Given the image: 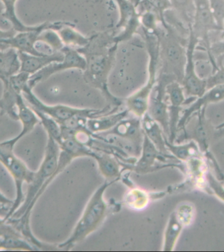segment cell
I'll list each match as a JSON object with an SVG mask.
<instances>
[{
    "label": "cell",
    "mask_w": 224,
    "mask_h": 252,
    "mask_svg": "<svg viewBox=\"0 0 224 252\" xmlns=\"http://www.w3.org/2000/svg\"><path fill=\"white\" fill-rule=\"evenodd\" d=\"M33 110L40 120V124L42 125L43 128L46 131L47 136L52 138L60 146L63 142V138L62 129H61V126L59 123L43 113L39 112L37 110Z\"/></svg>",
    "instance_id": "f1b7e54d"
},
{
    "label": "cell",
    "mask_w": 224,
    "mask_h": 252,
    "mask_svg": "<svg viewBox=\"0 0 224 252\" xmlns=\"http://www.w3.org/2000/svg\"><path fill=\"white\" fill-rule=\"evenodd\" d=\"M186 227L185 224L173 212L168 218L167 224L164 229L162 252H172L175 249L182 230Z\"/></svg>",
    "instance_id": "7402d4cb"
},
{
    "label": "cell",
    "mask_w": 224,
    "mask_h": 252,
    "mask_svg": "<svg viewBox=\"0 0 224 252\" xmlns=\"http://www.w3.org/2000/svg\"><path fill=\"white\" fill-rule=\"evenodd\" d=\"M171 79L158 75L154 90L151 94L148 114L160 125L166 138L169 136V112L166 94V86L172 82Z\"/></svg>",
    "instance_id": "ba28073f"
},
{
    "label": "cell",
    "mask_w": 224,
    "mask_h": 252,
    "mask_svg": "<svg viewBox=\"0 0 224 252\" xmlns=\"http://www.w3.org/2000/svg\"><path fill=\"white\" fill-rule=\"evenodd\" d=\"M154 11L158 14L160 25L164 27L167 25L164 15L168 10L172 9V5L170 0H147Z\"/></svg>",
    "instance_id": "4dcf8cb0"
},
{
    "label": "cell",
    "mask_w": 224,
    "mask_h": 252,
    "mask_svg": "<svg viewBox=\"0 0 224 252\" xmlns=\"http://www.w3.org/2000/svg\"><path fill=\"white\" fill-rule=\"evenodd\" d=\"M168 160H178L170 154L160 152L144 134L141 154L135 163L129 164L122 162L124 171L134 172L138 174L152 173L164 168L176 167L186 172V167L180 163H168ZM180 161V160H179Z\"/></svg>",
    "instance_id": "8992f818"
},
{
    "label": "cell",
    "mask_w": 224,
    "mask_h": 252,
    "mask_svg": "<svg viewBox=\"0 0 224 252\" xmlns=\"http://www.w3.org/2000/svg\"><path fill=\"white\" fill-rule=\"evenodd\" d=\"M61 40L65 47H72L75 49L82 48L88 44L90 37L85 36L75 29V25L72 23L63 26L57 31Z\"/></svg>",
    "instance_id": "d4e9b609"
},
{
    "label": "cell",
    "mask_w": 224,
    "mask_h": 252,
    "mask_svg": "<svg viewBox=\"0 0 224 252\" xmlns=\"http://www.w3.org/2000/svg\"><path fill=\"white\" fill-rule=\"evenodd\" d=\"M37 41L44 43L53 53L61 52L65 47L60 35L54 29H47L41 32Z\"/></svg>",
    "instance_id": "f546056e"
},
{
    "label": "cell",
    "mask_w": 224,
    "mask_h": 252,
    "mask_svg": "<svg viewBox=\"0 0 224 252\" xmlns=\"http://www.w3.org/2000/svg\"><path fill=\"white\" fill-rule=\"evenodd\" d=\"M21 63L18 51L14 49L0 51V80L9 78L19 73Z\"/></svg>",
    "instance_id": "484cf974"
},
{
    "label": "cell",
    "mask_w": 224,
    "mask_h": 252,
    "mask_svg": "<svg viewBox=\"0 0 224 252\" xmlns=\"http://www.w3.org/2000/svg\"><path fill=\"white\" fill-rule=\"evenodd\" d=\"M61 52L64 53V60L61 62H54L47 65L40 70L31 75L28 81V86L33 89L39 83L49 78L51 75L67 69H77L84 71L86 67V61L76 50L72 47H64Z\"/></svg>",
    "instance_id": "52a82bcc"
},
{
    "label": "cell",
    "mask_w": 224,
    "mask_h": 252,
    "mask_svg": "<svg viewBox=\"0 0 224 252\" xmlns=\"http://www.w3.org/2000/svg\"><path fill=\"white\" fill-rule=\"evenodd\" d=\"M4 9H5V7H4L3 3H2L1 0H0V15H2L3 14Z\"/></svg>",
    "instance_id": "74e56055"
},
{
    "label": "cell",
    "mask_w": 224,
    "mask_h": 252,
    "mask_svg": "<svg viewBox=\"0 0 224 252\" xmlns=\"http://www.w3.org/2000/svg\"><path fill=\"white\" fill-rule=\"evenodd\" d=\"M18 55L21 69L20 71L29 73L30 75L34 74L47 65L54 62H61L64 60V55L63 52H57L53 54L44 55V56H36L29 53L18 51Z\"/></svg>",
    "instance_id": "ac0fdd59"
},
{
    "label": "cell",
    "mask_w": 224,
    "mask_h": 252,
    "mask_svg": "<svg viewBox=\"0 0 224 252\" xmlns=\"http://www.w3.org/2000/svg\"><path fill=\"white\" fill-rule=\"evenodd\" d=\"M206 189L209 188L219 197L224 201V187L216 178L215 176L207 172L206 174Z\"/></svg>",
    "instance_id": "836d02e7"
},
{
    "label": "cell",
    "mask_w": 224,
    "mask_h": 252,
    "mask_svg": "<svg viewBox=\"0 0 224 252\" xmlns=\"http://www.w3.org/2000/svg\"><path fill=\"white\" fill-rule=\"evenodd\" d=\"M160 40L158 74L166 75L182 84L187 61L188 39L171 26L159 27L156 32ZM190 37V36H189Z\"/></svg>",
    "instance_id": "7a4b0ae2"
},
{
    "label": "cell",
    "mask_w": 224,
    "mask_h": 252,
    "mask_svg": "<svg viewBox=\"0 0 224 252\" xmlns=\"http://www.w3.org/2000/svg\"><path fill=\"white\" fill-rule=\"evenodd\" d=\"M216 23L224 31V0H209Z\"/></svg>",
    "instance_id": "1f68e13d"
},
{
    "label": "cell",
    "mask_w": 224,
    "mask_h": 252,
    "mask_svg": "<svg viewBox=\"0 0 224 252\" xmlns=\"http://www.w3.org/2000/svg\"><path fill=\"white\" fill-rule=\"evenodd\" d=\"M206 91L207 92L199 97L189 108L182 111L181 118L178 125V131L183 130L190 118L193 115L201 111L203 107H207L211 103L220 102L224 99V84L217 85Z\"/></svg>",
    "instance_id": "5bb4252c"
},
{
    "label": "cell",
    "mask_w": 224,
    "mask_h": 252,
    "mask_svg": "<svg viewBox=\"0 0 224 252\" xmlns=\"http://www.w3.org/2000/svg\"><path fill=\"white\" fill-rule=\"evenodd\" d=\"M166 98L169 112V136L170 143L175 142L177 137L178 125L182 112V106L185 105L186 94L182 84L177 81H172L166 86Z\"/></svg>",
    "instance_id": "8fae6325"
},
{
    "label": "cell",
    "mask_w": 224,
    "mask_h": 252,
    "mask_svg": "<svg viewBox=\"0 0 224 252\" xmlns=\"http://www.w3.org/2000/svg\"><path fill=\"white\" fill-rule=\"evenodd\" d=\"M199 42L194 35L192 29L187 45V61L184 71V77L182 85L186 96H189V100L201 96L207 91V81L202 80L196 75L194 67L193 52L195 45Z\"/></svg>",
    "instance_id": "9c48e42d"
},
{
    "label": "cell",
    "mask_w": 224,
    "mask_h": 252,
    "mask_svg": "<svg viewBox=\"0 0 224 252\" xmlns=\"http://www.w3.org/2000/svg\"><path fill=\"white\" fill-rule=\"evenodd\" d=\"M141 120L144 134L148 137L151 142L162 154H170L166 147V140L167 138L160 125L153 120L148 113Z\"/></svg>",
    "instance_id": "44dd1931"
},
{
    "label": "cell",
    "mask_w": 224,
    "mask_h": 252,
    "mask_svg": "<svg viewBox=\"0 0 224 252\" xmlns=\"http://www.w3.org/2000/svg\"><path fill=\"white\" fill-rule=\"evenodd\" d=\"M17 143L13 138L0 142V163L13 178L16 188L15 200L4 217L6 221L13 216L23 204L25 200L24 184L31 183L35 173V171L30 169L21 158L16 156L14 148Z\"/></svg>",
    "instance_id": "277c9868"
},
{
    "label": "cell",
    "mask_w": 224,
    "mask_h": 252,
    "mask_svg": "<svg viewBox=\"0 0 224 252\" xmlns=\"http://www.w3.org/2000/svg\"><path fill=\"white\" fill-rule=\"evenodd\" d=\"M142 119L136 117H128L118 123L114 128L102 134L114 135L133 143L142 148L144 138V132L142 126Z\"/></svg>",
    "instance_id": "7c38bea8"
},
{
    "label": "cell",
    "mask_w": 224,
    "mask_h": 252,
    "mask_svg": "<svg viewBox=\"0 0 224 252\" xmlns=\"http://www.w3.org/2000/svg\"><path fill=\"white\" fill-rule=\"evenodd\" d=\"M1 1L5 7L3 13L1 15L2 17L6 21L9 22L12 29L15 30L17 32H29L36 29L37 25H25L16 15L15 4L17 0H1Z\"/></svg>",
    "instance_id": "83f0119b"
},
{
    "label": "cell",
    "mask_w": 224,
    "mask_h": 252,
    "mask_svg": "<svg viewBox=\"0 0 224 252\" xmlns=\"http://www.w3.org/2000/svg\"><path fill=\"white\" fill-rule=\"evenodd\" d=\"M96 160L99 171L105 180L120 181L124 170L122 162L114 155L103 151L93 150L92 158Z\"/></svg>",
    "instance_id": "e0dca14e"
},
{
    "label": "cell",
    "mask_w": 224,
    "mask_h": 252,
    "mask_svg": "<svg viewBox=\"0 0 224 252\" xmlns=\"http://www.w3.org/2000/svg\"><path fill=\"white\" fill-rule=\"evenodd\" d=\"M174 211L177 214L178 218L184 222L186 227L189 226L193 221L195 210L192 204H181V205L178 206Z\"/></svg>",
    "instance_id": "d6a6232c"
},
{
    "label": "cell",
    "mask_w": 224,
    "mask_h": 252,
    "mask_svg": "<svg viewBox=\"0 0 224 252\" xmlns=\"http://www.w3.org/2000/svg\"><path fill=\"white\" fill-rule=\"evenodd\" d=\"M3 94L0 99V114L5 115L11 120L19 121L17 106V96L22 94L23 87L17 81L9 78L1 80Z\"/></svg>",
    "instance_id": "4fadbf2b"
},
{
    "label": "cell",
    "mask_w": 224,
    "mask_h": 252,
    "mask_svg": "<svg viewBox=\"0 0 224 252\" xmlns=\"http://www.w3.org/2000/svg\"><path fill=\"white\" fill-rule=\"evenodd\" d=\"M195 6L192 31L198 41L201 40L205 44L208 51L210 47L209 33L221 30L216 23L209 0H195Z\"/></svg>",
    "instance_id": "30bf717a"
},
{
    "label": "cell",
    "mask_w": 224,
    "mask_h": 252,
    "mask_svg": "<svg viewBox=\"0 0 224 252\" xmlns=\"http://www.w3.org/2000/svg\"><path fill=\"white\" fill-rule=\"evenodd\" d=\"M0 250L37 251L15 227L7 221L0 226Z\"/></svg>",
    "instance_id": "2e32d148"
},
{
    "label": "cell",
    "mask_w": 224,
    "mask_h": 252,
    "mask_svg": "<svg viewBox=\"0 0 224 252\" xmlns=\"http://www.w3.org/2000/svg\"><path fill=\"white\" fill-rule=\"evenodd\" d=\"M6 220L4 217H2L1 214H0V226L2 225V224L5 223Z\"/></svg>",
    "instance_id": "f35d334b"
},
{
    "label": "cell",
    "mask_w": 224,
    "mask_h": 252,
    "mask_svg": "<svg viewBox=\"0 0 224 252\" xmlns=\"http://www.w3.org/2000/svg\"><path fill=\"white\" fill-rule=\"evenodd\" d=\"M130 1H131L136 7L138 5H139V3L142 1V0H130Z\"/></svg>",
    "instance_id": "8d00e7d4"
},
{
    "label": "cell",
    "mask_w": 224,
    "mask_h": 252,
    "mask_svg": "<svg viewBox=\"0 0 224 252\" xmlns=\"http://www.w3.org/2000/svg\"><path fill=\"white\" fill-rule=\"evenodd\" d=\"M166 147L168 152L180 162H187L194 158H205L200 150L199 146L194 140H190L186 144L176 145L166 140Z\"/></svg>",
    "instance_id": "603a6c76"
},
{
    "label": "cell",
    "mask_w": 224,
    "mask_h": 252,
    "mask_svg": "<svg viewBox=\"0 0 224 252\" xmlns=\"http://www.w3.org/2000/svg\"><path fill=\"white\" fill-rule=\"evenodd\" d=\"M172 9L189 28L193 25L195 15V0H170Z\"/></svg>",
    "instance_id": "4316f807"
},
{
    "label": "cell",
    "mask_w": 224,
    "mask_h": 252,
    "mask_svg": "<svg viewBox=\"0 0 224 252\" xmlns=\"http://www.w3.org/2000/svg\"><path fill=\"white\" fill-rule=\"evenodd\" d=\"M22 94L26 102L32 109L47 115L58 122L59 125H62L75 117H83L89 119L120 110V108H114L108 105L102 110H97L75 108L63 104H46L35 96L32 92V89L30 88L28 85L23 89Z\"/></svg>",
    "instance_id": "5b68a950"
},
{
    "label": "cell",
    "mask_w": 224,
    "mask_h": 252,
    "mask_svg": "<svg viewBox=\"0 0 224 252\" xmlns=\"http://www.w3.org/2000/svg\"><path fill=\"white\" fill-rule=\"evenodd\" d=\"M151 200L152 194L139 188H130L123 198L124 205L128 209L134 211H142L148 208Z\"/></svg>",
    "instance_id": "cb8c5ba5"
},
{
    "label": "cell",
    "mask_w": 224,
    "mask_h": 252,
    "mask_svg": "<svg viewBox=\"0 0 224 252\" xmlns=\"http://www.w3.org/2000/svg\"><path fill=\"white\" fill-rule=\"evenodd\" d=\"M17 33V32L12 29V28L10 29L6 30V31L0 29V40L10 38V37L14 36Z\"/></svg>",
    "instance_id": "d590c367"
},
{
    "label": "cell",
    "mask_w": 224,
    "mask_h": 252,
    "mask_svg": "<svg viewBox=\"0 0 224 252\" xmlns=\"http://www.w3.org/2000/svg\"><path fill=\"white\" fill-rule=\"evenodd\" d=\"M17 106L19 121L22 124L21 132L13 138L18 142L24 136L32 131L37 125L40 124V120L34 111L26 102L23 94L18 95Z\"/></svg>",
    "instance_id": "ffe728a7"
},
{
    "label": "cell",
    "mask_w": 224,
    "mask_h": 252,
    "mask_svg": "<svg viewBox=\"0 0 224 252\" xmlns=\"http://www.w3.org/2000/svg\"><path fill=\"white\" fill-rule=\"evenodd\" d=\"M129 115L130 113L126 108L124 110L109 113L96 118L87 119L86 126L93 134H100L111 130Z\"/></svg>",
    "instance_id": "d6986e66"
},
{
    "label": "cell",
    "mask_w": 224,
    "mask_h": 252,
    "mask_svg": "<svg viewBox=\"0 0 224 252\" xmlns=\"http://www.w3.org/2000/svg\"><path fill=\"white\" fill-rule=\"evenodd\" d=\"M114 31L98 32L90 37L88 44L76 50L86 61L83 79L89 86L100 91L108 106L120 108L124 100L117 98L108 88V78L116 62L118 43L115 41Z\"/></svg>",
    "instance_id": "6da1fadb"
},
{
    "label": "cell",
    "mask_w": 224,
    "mask_h": 252,
    "mask_svg": "<svg viewBox=\"0 0 224 252\" xmlns=\"http://www.w3.org/2000/svg\"><path fill=\"white\" fill-rule=\"evenodd\" d=\"M157 81H147L145 85L133 94L124 99V104L130 114L142 119L148 113L151 94Z\"/></svg>",
    "instance_id": "9a60e30c"
},
{
    "label": "cell",
    "mask_w": 224,
    "mask_h": 252,
    "mask_svg": "<svg viewBox=\"0 0 224 252\" xmlns=\"http://www.w3.org/2000/svg\"><path fill=\"white\" fill-rule=\"evenodd\" d=\"M115 182L105 180L89 198L81 218L75 225L72 234L66 241L59 244L57 249L69 251L75 245L81 243L89 235L96 231L108 215L109 206L104 198L106 190Z\"/></svg>",
    "instance_id": "3957f363"
},
{
    "label": "cell",
    "mask_w": 224,
    "mask_h": 252,
    "mask_svg": "<svg viewBox=\"0 0 224 252\" xmlns=\"http://www.w3.org/2000/svg\"><path fill=\"white\" fill-rule=\"evenodd\" d=\"M14 200L10 199L1 191H0V206L3 207H11L13 205Z\"/></svg>",
    "instance_id": "e575fe53"
}]
</instances>
